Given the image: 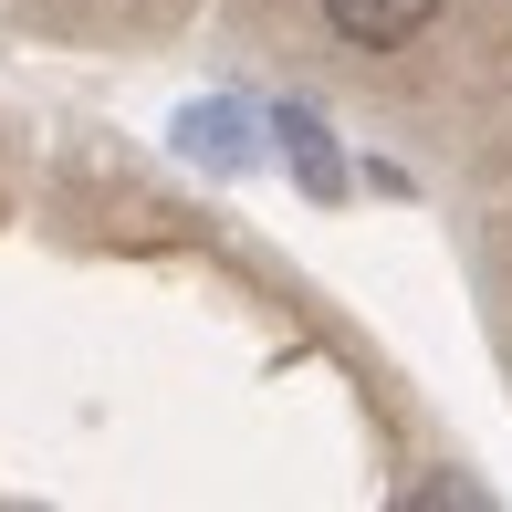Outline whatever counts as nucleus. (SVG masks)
<instances>
[{"label":"nucleus","instance_id":"1","mask_svg":"<svg viewBox=\"0 0 512 512\" xmlns=\"http://www.w3.org/2000/svg\"><path fill=\"white\" fill-rule=\"evenodd\" d=\"M324 21H335L356 53H398V42H418L439 21V0H324Z\"/></svg>","mask_w":512,"mask_h":512},{"label":"nucleus","instance_id":"2","mask_svg":"<svg viewBox=\"0 0 512 512\" xmlns=\"http://www.w3.org/2000/svg\"><path fill=\"white\" fill-rule=\"evenodd\" d=\"M283 147H293V168H304V189H314V199H335V189H345V168H335V147H324V126H314L304 105L283 115Z\"/></svg>","mask_w":512,"mask_h":512}]
</instances>
